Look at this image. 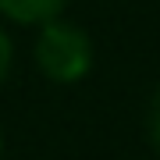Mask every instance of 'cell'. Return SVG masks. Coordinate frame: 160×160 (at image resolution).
<instances>
[{
  "instance_id": "6da1fadb",
  "label": "cell",
  "mask_w": 160,
  "mask_h": 160,
  "mask_svg": "<svg viewBox=\"0 0 160 160\" xmlns=\"http://www.w3.org/2000/svg\"><path fill=\"white\" fill-rule=\"evenodd\" d=\"M32 61L43 71V78H50L53 86H78L89 78L92 64H96V46L82 25L53 18L36 29Z\"/></svg>"
},
{
  "instance_id": "7a4b0ae2",
  "label": "cell",
  "mask_w": 160,
  "mask_h": 160,
  "mask_svg": "<svg viewBox=\"0 0 160 160\" xmlns=\"http://www.w3.org/2000/svg\"><path fill=\"white\" fill-rule=\"evenodd\" d=\"M68 0H0V18L22 29H39L64 14Z\"/></svg>"
},
{
  "instance_id": "5b68a950",
  "label": "cell",
  "mask_w": 160,
  "mask_h": 160,
  "mask_svg": "<svg viewBox=\"0 0 160 160\" xmlns=\"http://www.w3.org/2000/svg\"><path fill=\"white\" fill-rule=\"evenodd\" d=\"M4 153H7V139H4V128H0V160H4Z\"/></svg>"
},
{
  "instance_id": "3957f363",
  "label": "cell",
  "mask_w": 160,
  "mask_h": 160,
  "mask_svg": "<svg viewBox=\"0 0 160 160\" xmlns=\"http://www.w3.org/2000/svg\"><path fill=\"white\" fill-rule=\"evenodd\" d=\"M146 139L153 153L160 157V86L149 92V103H146Z\"/></svg>"
},
{
  "instance_id": "277c9868",
  "label": "cell",
  "mask_w": 160,
  "mask_h": 160,
  "mask_svg": "<svg viewBox=\"0 0 160 160\" xmlns=\"http://www.w3.org/2000/svg\"><path fill=\"white\" fill-rule=\"evenodd\" d=\"M11 68H14V39H11V32L0 25V86L7 82Z\"/></svg>"
}]
</instances>
